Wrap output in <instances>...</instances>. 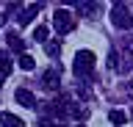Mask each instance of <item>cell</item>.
Listing matches in <instances>:
<instances>
[{
	"label": "cell",
	"mask_w": 133,
	"mask_h": 127,
	"mask_svg": "<svg viewBox=\"0 0 133 127\" xmlns=\"http://www.w3.org/2000/svg\"><path fill=\"white\" fill-rule=\"evenodd\" d=\"M108 119H111V124H116V127H122L125 122H128V116H125L119 108H114V110H111V113H108Z\"/></svg>",
	"instance_id": "cell-9"
},
{
	"label": "cell",
	"mask_w": 133,
	"mask_h": 127,
	"mask_svg": "<svg viewBox=\"0 0 133 127\" xmlns=\"http://www.w3.org/2000/svg\"><path fill=\"white\" fill-rule=\"evenodd\" d=\"M39 127H53V124H50V119H39Z\"/></svg>",
	"instance_id": "cell-17"
},
{
	"label": "cell",
	"mask_w": 133,
	"mask_h": 127,
	"mask_svg": "<svg viewBox=\"0 0 133 127\" xmlns=\"http://www.w3.org/2000/svg\"><path fill=\"white\" fill-rule=\"evenodd\" d=\"M78 127H86V124H78Z\"/></svg>",
	"instance_id": "cell-19"
},
{
	"label": "cell",
	"mask_w": 133,
	"mask_h": 127,
	"mask_svg": "<svg viewBox=\"0 0 133 127\" xmlns=\"http://www.w3.org/2000/svg\"><path fill=\"white\" fill-rule=\"evenodd\" d=\"M33 39H36V42H47V39H50V28L44 25V22L36 25V28H33Z\"/></svg>",
	"instance_id": "cell-8"
},
{
	"label": "cell",
	"mask_w": 133,
	"mask_h": 127,
	"mask_svg": "<svg viewBox=\"0 0 133 127\" xmlns=\"http://www.w3.org/2000/svg\"><path fill=\"white\" fill-rule=\"evenodd\" d=\"M3 25H6V14H0V28H3Z\"/></svg>",
	"instance_id": "cell-18"
},
{
	"label": "cell",
	"mask_w": 133,
	"mask_h": 127,
	"mask_svg": "<svg viewBox=\"0 0 133 127\" xmlns=\"http://www.w3.org/2000/svg\"><path fill=\"white\" fill-rule=\"evenodd\" d=\"M0 72H3V77L11 75V58H8L6 53H0Z\"/></svg>",
	"instance_id": "cell-10"
},
{
	"label": "cell",
	"mask_w": 133,
	"mask_h": 127,
	"mask_svg": "<svg viewBox=\"0 0 133 127\" xmlns=\"http://www.w3.org/2000/svg\"><path fill=\"white\" fill-rule=\"evenodd\" d=\"M33 66H36V61H33L31 55H25V53H22V55H19V69H25V72H31Z\"/></svg>",
	"instance_id": "cell-11"
},
{
	"label": "cell",
	"mask_w": 133,
	"mask_h": 127,
	"mask_svg": "<svg viewBox=\"0 0 133 127\" xmlns=\"http://www.w3.org/2000/svg\"><path fill=\"white\" fill-rule=\"evenodd\" d=\"M39 11H42V3H31V6H25V11L19 14V25H31Z\"/></svg>",
	"instance_id": "cell-4"
},
{
	"label": "cell",
	"mask_w": 133,
	"mask_h": 127,
	"mask_svg": "<svg viewBox=\"0 0 133 127\" xmlns=\"http://www.w3.org/2000/svg\"><path fill=\"white\" fill-rule=\"evenodd\" d=\"M108 66H111V69L119 66V53H116V50H108Z\"/></svg>",
	"instance_id": "cell-13"
},
{
	"label": "cell",
	"mask_w": 133,
	"mask_h": 127,
	"mask_svg": "<svg viewBox=\"0 0 133 127\" xmlns=\"http://www.w3.org/2000/svg\"><path fill=\"white\" fill-rule=\"evenodd\" d=\"M130 113H133V110H130Z\"/></svg>",
	"instance_id": "cell-21"
},
{
	"label": "cell",
	"mask_w": 133,
	"mask_h": 127,
	"mask_svg": "<svg viewBox=\"0 0 133 127\" xmlns=\"http://www.w3.org/2000/svg\"><path fill=\"white\" fill-rule=\"evenodd\" d=\"M14 100L19 102V105H25V108H36V97H33L28 88H17V91H14Z\"/></svg>",
	"instance_id": "cell-5"
},
{
	"label": "cell",
	"mask_w": 133,
	"mask_h": 127,
	"mask_svg": "<svg viewBox=\"0 0 133 127\" xmlns=\"http://www.w3.org/2000/svg\"><path fill=\"white\" fill-rule=\"evenodd\" d=\"M125 58H128V64L133 66V44H125Z\"/></svg>",
	"instance_id": "cell-15"
},
{
	"label": "cell",
	"mask_w": 133,
	"mask_h": 127,
	"mask_svg": "<svg viewBox=\"0 0 133 127\" xmlns=\"http://www.w3.org/2000/svg\"><path fill=\"white\" fill-rule=\"evenodd\" d=\"M0 124H3V127H22V119H17L14 113L3 110V113H0Z\"/></svg>",
	"instance_id": "cell-7"
},
{
	"label": "cell",
	"mask_w": 133,
	"mask_h": 127,
	"mask_svg": "<svg viewBox=\"0 0 133 127\" xmlns=\"http://www.w3.org/2000/svg\"><path fill=\"white\" fill-rule=\"evenodd\" d=\"M111 22H114L119 31H130V28H133V14L125 9V6L116 3L114 9H111Z\"/></svg>",
	"instance_id": "cell-1"
},
{
	"label": "cell",
	"mask_w": 133,
	"mask_h": 127,
	"mask_svg": "<svg viewBox=\"0 0 133 127\" xmlns=\"http://www.w3.org/2000/svg\"><path fill=\"white\" fill-rule=\"evenodd\" d=\"M53 127H58V124H53Z\"/></svg>",
	"instance_id": "cell-20"
},
{
	"label": "cell",
	"mask_w": 133,
	"mask_h": 127,
	"mask_svg": "<svg viewBox=\"0 0 133 127\" xmlns=\"http://www.w3.org/2000/svg\"><path fill=\"white\" fill-rule=\"evenodd\" d=\"M8 47H11V50H22V39L17 33H8Z\"/></svg>",
	"instance_id": "cell-12"
},
{
	"label": "cell",
	"mask_w": 133,
	"mask_h": 127,
	"mask_svg": "<svg viewBox=\"0 0 133 127\" xmlns=\"http://www.w3.org/2000/svg\"><path fill=\"white\" fill-rule=\"evenodd\" d=\"M47 53H50V55H58V42H50L47 44Z\"/></svg>",
	"instance_id": "cell-16"
},
{
	"label": "cell",
	"mask_w": 133,
	"mask_h": 127,
	"mask_svg": "<svg viewBox=\"0 0 133 127\" xmlns=\"http://www.w3.org/2000/svg\"><path fill=\"white\" fill-rule=\"evenodd\" d=\"M97 3H89V6H86V3H83V14H89V17H97Z\"/></svg>",
	"instance_id": "cell-14"
},
{
	"label": "cell",
	"mask_w": 133,
	"mask_h": 127,
	"mask_svg": "<svg viewBox=\"0 0 133 127\" xmlns=\"http://www.w3.org/2000/svg\"><path fill=\"white\" fill-rule=\"evenodd\" d=\"M42 86H44V88H58V86H61V80H58V72L47 69V72L42 75Z\"/></svg>",
	"instance_id": "cell-6"
},
{
	"label": "cell",
	"mask_w": 133,
	"mask_h": 127,
	"mask_svg": "<svg viewBox=\"0 0 133 127\" xmlns=\"http://www.w3.org/2000/svg\"><path fill=\"white\" fill-rule=\"evenodd\" d=\"M69 25H72L69 11H66V9H56V14H53V28H56V33H66Z\"/></svg>",
	"instance_id": "cell-3"
},
{
	"label": "cell",
	"mask_w": 133,
	"mask_h": 127,
	"mask_svg": "<svg viewBox=\"0 0 133 127\" xmlns=\"http://www.w3.org/2000/svg\"><path fill=\"white\" fill-rule=\"evenodd\" d=\"M75 75H83V72H89L91 66H94V53L91 50H78V55H75Z\"/></svg>",
	"instance_id": "cell-2"
}]
</instances>
